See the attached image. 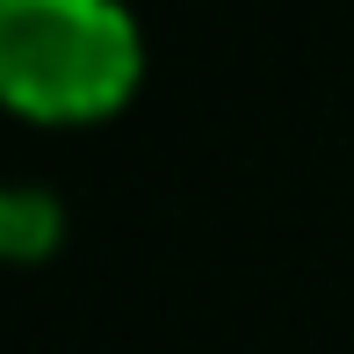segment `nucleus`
<instances>
[{"label": "nucleus", "instance_id": "obj_1", "mask_svg": "<svg viewBox=\"0 0 354 354\" xmlns=\"http://www.w3.org/2000/svg\"><path fill=\"white\" fill-rule=\"evenodd\" d=\"M145 80V29L123 0H0V109L22 123H109Z\"/></svg>", "mask_w": 354, "mask_h": 354}, {"label": "nucleus", "instance_id": "obj_2", "mask_svg": "<svg viewBox=\"0 0 354 354\" xmlns=\"http://www.w3.org/2000/svg\"><path fill=\"white\" fill-rule=\"evenodd\" d=\"M66 239V210L51 188H0V261H51Z\"/></svg>", "mask_w": 354, "mask_h": 354}]
</instances>
